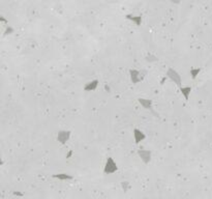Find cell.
Returning <instances> with one entry per match:
<instances>
[{"label":"cell","mask_w":212,"mask_h":199,"mask_svg":"<svg viewBox=\"0 0 212 199\" xmlns=\"http://www.w3.org/2000/svg\"><path fill=\"white\" fill-rule=\"evenodd\" d=\"M12 32H14V28H12L10 26H8L6 30H5V34H12Z\"/></svg>","instance_id":"obj_14"},{"label":"cell","mask_w":212,"mask_h":199,"mask_svg":"<svg viewBox=\"0 0 212 199\" xmlns=\"http://www.w3.org/2000/svg\"><path fill=\"white\" fill-rule=\"evenodd\" d=\"M138 103L144 108L145 110L153 112V101L150 99H146V97H139Z\"/></svg>","instance_id":"obj_6"},{"label":"cell","mask_w":212,"mask_h":199,"mask_svg":"<svg viewBox=\"0 0 212 199\" xmlns=\"http://www.w3.org/2000/svg\"><path fill=\"white\" fill-rule=\"evenodd\" d=\"M138 154L144 163H149L151 160V152L148 149H138Z\"/></svg>","instance_id":"obj_8"},{"label":"cell","mask_w":212,"mask_h":199,"mask_svg":"<svg viewBox=\"0 0 212 199\" xmlns=\"http://www.w3.org/2000/svg\"><path fill=\"white\" fill-rule=\"evenodd\" d=\"M99 85V80L98 79H93L90 80L88 82L85 83V85L83 86V90L86 92H90V91H95L97 89V87Z\"/></svg>","instance_id":"obj_5"},{"label":"cell","mask_w":212,"mask_h":199,"mask_svg":"<svg viewBox=\"0 0 212 199\" xmlns=\"http://www.w3.org/2000/svg\"><path fill=\"white\" fill-rule=\"evenodd\" d=\"M105 89H106L108 92H110V90H111V89H110V86H109V85H105Z\"/></svg>","instance_id":"obj_16"},{"label":"cell","mask_w":212,"mask_h":199,"mask_svg":"<svg viewBox=\"0 0 212 199\" xmlns=\"http://www.w3.org/2000/svg\"><path fill=\"white\" fill-rule=\"evenodd\" d=\"M125 18L127 20L131 21L133 23L137 25V26H140L142 24V16L138 15V16H135V15H131V14H128V15L125 16Z\"/></svg>","instance_id":"obj_10"},{"label":"cell","mask_w":212,"mask_h":199,"mask_svg":"<svg viewBox=\"0 0 212 199\" xmlns=\"http://www.w3.org/2000/svg\"><path fill=\"white\" fill-rule=\"evenodd\" d=\"M55 177L57 178H60V179H67V178H72V177L67 175V174H58V175H55Z\"/></svg>","instance_id":"obj_13"},{"label":"cell","mask_w":212,"mask_h":199,"mask_svg":"<svg viewBox=\"0 0 212 199\" xmlns=\"http://www.w3.org/2000/svg\"><path fill=\"white\" fill-rule=\"evenodd\" d=\"M133 141L137 145L140 144L141 142L144 141V140L147 138V135L142 131V130L138 129V128H135L133 130Z\"/></svg>","instance_id":"obj_4"},{"label":"cell","mask_w":212,"mask_h":199,"mask_svg":"<svg viewBox=\"0 0 212 199\" xmlns=\"http://www.w3.org/2000/svg\"><path fill=\"white\" fill-rule=\"evenodd\" d=\"M145 60L148 62V63H155V62L158 61V58H157V56H156V55L149 54V55H147V56L145 57Z\"/></svg>","instance_id":"obj_12"},{"label":"cell","mask_w":212,"mask_h":199,"mask_svg":"<svg viewBox=\"0 0 212 199\" xmlns=\"http://www.w3.org/2000/svg\"><path fill=\"white\" fill-rule=\"evenodd\" d=\"M179 90H180L181 95H183V97H184V100L187 102L188 100H189V97H190V93H191V86H182L181 88H179Z\"/></svg>","instance_id":"obj_9"},{"label":"cell","mask_w":212,"mask_h":199,"mask_svg":"<svg viewBox=\"0 0 212 199\" xmlns=\"http://www.w3.org/2000/svg\"><path fill=\"white\" fill-rule=\"evenodd\" d=\"M165 76H167L172 82L175 83L179 88L182 87V78H181L180 74L178 73L177 70L173 69V67H168V70L165 72Z\"/></svg>","instance_id":"obj_2"},{"label":"cell","mask_w":212,"mask_h":199,"mask_svg":"<svg viewBox=\"0 0 212 199\" xmlns=\"http://www.w3.org/2000/svg\"><path fill=\"white\" fill-rule=\"evenodd\" d=\"M116 170H117L116 163L114 162L113 158L109 157L108 159H107L106 166H105V172H106V173H112V172L116 171Z\"/></svg>","instance_id":"obj_7"},{"label":"cell","mask_w":212,"mask_h":199,"mask_svg":"<svg viewBox=\"0 0 212 199\" xmlns=\"http://www.w3.org/2000/svg\"><path fill=\"white\" fill-rule=\"evenodd\" d=\"M128 74H129L131 82L133 85H137L140 82H142L144 80V78L146 77V72L140 71L138 69H131V70L128 71Z\"/></svg>","instance_id":"obj_1"},{"label":"cell","mask_w":212,"mask_h":199,"mask_svg":"<svg viewBox=\"0 0 212 199\" xmlns=\"http://www.w3.org/2000/svg\"><path fill=\"white\" fill-rule=\"evenodd\" d=\"M201 67H191L189 71V75H190V78H191L192 80H195L198 78V76L200 75L201 73Z\"/></svg>","instance_id":"obj_11"},{"label":"cell","mask_w":212,"mask_h":199,"mask_svg":"<svg viewBox=\"0 0 212 199\" xmlns=\"http://www.w3.org/2000/svg\"><path fill=\"white\" fill-rule=\"evenodd\" d=\"M70 137H72V132L69 130H60L57 133L56 140L60 144H66V142L69 141Z\"/></svg>","instance_id":"obj_3"},{"label":"cell","mask_w":212,"mask_h":199,"mask_svg":"<svg viewBox=\"0 0 212 199\" xmlns=\"http://www.w3.org/2000/svg\"><path fill=\"white\" fill-rule=\"evenodd\" d=\"M172 3H175V4H178V3L181 2V0H170Z\"/></svg>","instance_id":"obj_15"}]
</instances>
